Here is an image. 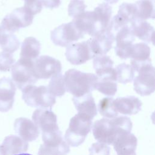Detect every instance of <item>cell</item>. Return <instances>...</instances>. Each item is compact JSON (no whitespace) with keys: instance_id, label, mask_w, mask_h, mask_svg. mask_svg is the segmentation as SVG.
Masks as SVG:
<instances>
[{"instance_id":"6da1fadb","label":"cell","mask_w":155,"mask_h":155,"mask_svg":"<svg viewBox=\"0 0 155 155\" xmlns=\"http://www.w3.org/2000/svg\"><path fill=\"white\" fill-rule=\"evenodd\" d=\"M91 128L96 140L99 142L111 145L119 136L131 133L132 122L129 117L124 116L111 119L103 118L96 120Z\"/></svg>"},{"instance_id":"7a4b0ae2","label":"cell","mask_w":155,"mask_h":155,"mask_svg":"<svg viewBox=\"0 0 155 155\" xmlns=\"http://www.w3.org/2000/svg\"><path fill=\"white\" fill-rule=\"evenodd\" d=\"M66 91L74 97L90 93L96 89L97 77L93 73H84L76 69H70L64 75Z\"/></svg>"},{"instance_id":"3957f363","label":"cell","mask_w":155,"mask_h":155,"mask_svg":"<svg viewBox=\"0 0 155 155\" xmlns=\"http://www.w3.org/2000/svg\"><path fill=\"white\" fill-rule=\"evenodd\" d=\"M92 119L87 114L78 113L70 122L64 140L69 146L78 147L85 140L92 127Z\"/></svg>"},{"instance_id":"277c9868","label":"cell","mask_w":155,"mask_h":155,"mask_svg":"<svg viewBox=\"0 0 155 155\" xmlns=\"http://www.w3.org/2000/svg\"><path fill=\"white\" fill-rule=\"evenodd\" d=\"M131 66L138 75L134 78V90L140 96H148L154 92V68L151 61L136 64L130 62Z\"/></svg>"},{"instance_id":"5b68a950","label":"cell","mask_w":155,"mask_h":155,"mask_svg":"<svg viewBox=\"0 0 155 155\" xmlns=\"http://www.w3.org/2000/svg\"><path fill=\"white\" fill-rule=\"evenodd\" d=\"M22 91L23 100L28 106L32 107L51 108L56 102L55 97L50 93L47 86L28 85Z\"/></svg>"},{"instance_id":"8992f818","label":"cell","mask_w":155,"mask_h":155,"mask_svg":"<svg viewBox=\"0 0 155 155\" xmlns=\"http://www.w3.org/2000/svg\"><path fill=\"white\" fill-rule=\"evenodd\" d=\"M33 61L20 58L12 67V81L21 90L28 85L35 84L38 81L34 71Z\"/></svg>"},{"instance_id":"52a82bcc","label":"cell","mask_w":155,"mask_h":155,"mask_svg":"<svg viewBox=\"0 0 155 155\" xmlns=\"http://www.w3.org/2000/svg\"><path fill=\"white\" fill-rule=\"evenodd\" d=\"M84 37V34L73 21L61 24L51 32V41L56 45L61 47H68L73 42Z\"/></svg>"},{"instance_id":"ba28073f","label":"cell","mask_w":155,"mask_h":155,"mask_svg":"<svg viewBox=\"0 0 155 155\" xmlns=\"http://www.w3.org/2000/svg\"><path fill=\"white\" fill-rule=\"evenodd\" d=\"M33 20L32 15L24 7L15 9L2 19L1 27L7 32L13 33L21 28L31 24Z\"/></svg>"},{"instance_id":"9c48e42d","label":"cell","mask_w":155,"mask_h":155,"mask_svg":"<svg viewBox=\"0 0 155 155\" xmlns=\"http://www.w3.org/2000/svg\"><path fill=\"white\" fill-rule=\"evenodd\" d=\"M34 71L38 79H47L61 73V62L47 55H42L33 61Z\"/></svg>"},{"instance_id":"30bf717a","label":"cell","mask_w":155,"mask_h":155,"mask_svg":"<svg viewBox=\"0 0 155 155\" xmlns=\"http://www.w3.org/2000/svg\"><path fill=\"white\" fill-rule=\"evenodd\" d=\"M136 19V8L134 4L124 2L119 6L117 14L111 19L107 30L114 35L122 27L130 25Z\"/></svg>"},{"instance_id":"8fae6325","label":"cell","mask_w":155,"mask_h":155,"mask_svg":"<svg viewBox=\"0 0 155 155\" xmlns=\"http://www.w3.org/2000/svg\"><path fill=\"white\" fill-rule=\"evenodd\" d=\"M65 54L67 61L74 65L84 64L94 57L91 50L89 39L69 45Z\"/></svg>"},{"instance_id":"7c38bea8","label":"cell","mask_w":155,"mask_h":155,"mask_svg":"<svg viewBox=\"0 0 155 155\" xmlns=\"http://www.w3.org/2000/svg\"><path fill=\"white\" fill-rule=\"evenodd\" d=\"M116 45L114 51L117 56L122 59L130 58L134 36L130 25H127L120 28L115 35Z\"/></svg>"},{"instance_id":"4fadbf2b","label":"cell","mask_w":155,"mask_h":155,"mask_svg":"<svg viewBox=\"0 0 155 155\" xmlns=\"http://www.w3.org/2000/svg\"><path fill=\"white\" fill-rule=\"evenodd\" d=\"M32 119L42 133L59 130L57 124V117L51 109L38 108L33 113Z\"/></svg>"},{"instance_id":"5bb4252c","label":"cell","mask_w":155,"mask_h":155,"mask_svg":"<svg viewBox=\"0 0 155 155\" xmlns=\"http://www.w3.org/2000/svg\"><path fill=\"white\" fill-rule=\"evenodd\" d=\"M115 40V35L110 31L106 30L90 39L91 50L94 56L105 55L112 48Z\"/></svg>"},{"instance_id":"9a60e30c","label":"cell","mask_w":155,"mask_h":155,"mask_svg":"<svg viewBox=\"0 0 155 155\" xmlns=\"http://www.w3.org/2000/svg\"><path fill=\"white\" fill-rule=\"evenodd\" d=\"M16 85L12 79L4 77L0 79V111L10 110L13 105Z\"/></svg>"},{"instance_id":"2e32d148","label":"cell","mask_w":155,"mask_h":155,"mask_svg":"<svg viewBox=\"0 0 155 155\" xmlns=\"http://www.w3.org/2000/svg\"><path fill=\"white\" fill-rule=\"evenodd\" d=\"M15 132L23 140L33 141L36 139L40 131L34 122L25 117H19L15 120L14 123Z\"/></svg>"},{"instance_id":"e0dca14e","label":"cell","mask_w":155,"mask_h":155,"mask_svg":"<svg viewBox=\"0 0 155 155\" xmlns=\"http://www.w3.org/2000/svg\"><path fill=\"white\" fill-rule=\"evenodd\" d=\"M113 107L117 113L125 115H132L137 113L142 107V102L139 98L129 96L117 97L113 101Z\"/></svg>"},{"instance_id":"ac0fdd59","label":"cell","mask_w":155,"mask_h":155,"mask_svg":"<svg viewBox=\"0 0 155 155\" xmlns=\"http://www.w3.org/2000/svg\"><path fill=\"white\" fill-rule=\"evenodd\" d=\"M137 143L136 136L128 133L119 136L112 145L117 155H136Z\"/></svg>"},{"instance_id":"d6986e66","label":"cell","mask_w":155,"mask_h":155,"mask_svg":"<svg viewBox=\"0 0 155 155\" xmlns=\"http://www.w3.org/2000/svg\"><path fill=\"white\" fill-rule=\"evenodd\" d=\"M113 65V61L108 56L97 55L94 57L93 67L97 78H111L117 81L116 72Z\"/></svg>"},{"instance_id":"ffe728a7","label":"cell","mask_w":155,"mask_h":155,"mask_svg":"<svg viewBox=\"0 0 155 155\" xmlns=\"http://www.w3.org/2000/svg\"><path fill=\"white\" fill-rule=\"evenodd\" d=\"M130 26L134 36L147 43L153 42L154 29L150 24L145 21L136 19Z\"/></svg>"},{"instance_id":"44dd1931","label":"cell","mask_w":155,"mask_h":155,"mask_svg":"<svg viewBox=\"0 0 155 155\" xmlns=\"http://www.w3.org/2000/svg\"><path fill=\"white\" fill-rule=\"evenodd\" d=\"M72 101L78 113L87 114L92 119L97 115V107L91 93L73 97Z\"/></svg>"},{"instance_id":"7402d4cb","label":"cell","mask_w":155,"mask_h":155,"mask_svg":"<svg viewBox=\"0 0 155 155\" xmlns=\"http://www.w3.org/2000/svg\"><path fill=\"white\" fill-rule=\"evenodd\" d=\"M2 147L6 155H13L27 151L28 143L19 136L10 135L4 139Z\"/></svg>"},{"instance_id":"603a6c76","label":"cell","mask_w":155,"mask_h":155,"mask_svg":"<svg viewBox=\"0 0 155 155\" xmlns=\"http://www.w3.org/2000/svg\"><path fill=\"white\" fill-rule=\"evenodd\" d=\"M41 44L35 38H26L21 45L20 58L35 61L39 55Z\"/></svg>"},{"instance_id":"cb8c5ba5","label":"cell","mask_w":155,"mask_h":155,"mask_svg":"<svg viewBox=\"0 0 155 155\" xmlns=\"http://www.w3.org/2000/svg\"><path fill=\"white\" fill-rule=\"evenodd\" d=\"M93 11L96 15L100 33L105 31L111 21L112 14L111 6L108 3H102L96 7Z\"/></svg>"},{"instance_id":"d4e9b609","label":"cell","mask_w":155,"mask_h":155,"mask_svg":"<svg viewBox=\"0 0 155 155\" xmlns=\"http://www.w3.org/2000/svg\"><path fill=\"white\" fill-rule=\"evenodd\" d=\"M136 19L145 21L154 18V0H139L134 3Z\"/></svg>"},{"instance_id":"484cf974","label":"cell","mask_w":155,"mask_h":155,"mask_svg":"<svg viewBox=\"0 0 155 155\" xmlns=\"http://www.w3.org/2000/svg\"><path fill=\"white\" fill-rule=\"evenodd\" d=\"M150 48L143 42L133 44L131 49L130 58L131 59V62L141 64L151 61Z\"/></svg>"},{"instance_id":"4316f807","label":"cell","mask_w":155,"mask_h":155,"mask_svg":"<svg viewBox=\"0 0 155 155\" xmlns=\"http://www.w3.org/2000/svg\"><path fill=\"white\" fill-rule=\"evenodd\" d=\"M70 151L69 145L64 140L54 144H42L39 149V155H66Z\"/></svg>"},{"instance_id":"83f0119b","label":"cell","mask_w":155,"mask_h":155,"mask_svg":"<svg viewBox=\"0 0 155 155\" xmlns=\"http://www.w3.org/2000/svg\"><path fill=\"white\" fill-rule=\"evenodd\" d=\"M114 69L116 72L117 81L118 82L125 84L134 79L135 71L131 65L122 63L117 65Z\"/></svg>"},{"instance_id":"f1b7e54d","label":"cell","mask_w":155,"mask_h":155,"mask_svg":"<svg viewBox=\"0 0 155 155\" xmlns=\"http://www.w3.org/2000/svg\"><path fill=\"white\" fill-rule=\"evenodd\" d=\"M116 82V81L110 78H97L96 89L106 96H113L117 91V85Z\"/></svg>"},{"instance_id":"f546056e","label":"cell","mask_w":155,"mask_h":155,"mask_svg":"<svg viewBox=\"0 0 155 155\" xmlns=\"http://www.w3.org/2000/svg\"><path fill=\"white\" fill-rule=\"evenodd\" d=\"M47 87L50 93L54 97L63 96L66 92V89L64 77L62 74L60 73L52 77Z\"/></svg>"},{"instance_id":"4dcf8cb0","label":"cell","mask_w":155,"mask_h":155,"mask_svg":"<svg viewBox=\"0 0 155 155\" xmlns=\"http://www.w3.org/2000/svg\"><path fill=\"white\" fill-rule=\"evenodd\" d=\"M113 101L112 97H105L99 101L98 111L102 116L111 119L117 116L118 113L113 107Z\"/></svg>"},{"instance_id":"1f68e13d","label":"cell","mask_w":155,"mask_h":155,"mask_svg":"<svg viewBox=\"0 0 155 155\" xmlns=\"http://www.w3.org/2000/svg\"><path fill=\"white\" fill-rule=\"evenodd\" d=\"M19 45L20 42L16 36L8 32L5 33L0 43L1 47L3 51L11 54L19 48Z\"/></svg>"},{"instance_id":"d6a6232c","label":"cell","mask_w":155,"mask_h":155,"mask_svg":"<svg viewBox=\"0 0 155 155\" xmlns=\"http://www.w3.org/2000/svg\"><path fill=\"white\" fill-rule=\"evenodd\" d=\"M87 5L82 0L71 1L68 7V12L70 16L76 18L85 12Z\"/></svg>"},{"instance_id":"836d02e7","label":"cell","mask_w":155,"mask_h":155,"mask_svg":"<svg viewBox=\"0 0 155 155\" xmlns=\"http://www.w3.org/2000/svg\"><path fill=\"white\" fill-rule=\"evenodd\" d=\"M15 61L11 53L4 51L0 52V71H9L12 67Z\"/></svg>"},{"instance_id":"e575fe53","label":"cell","mask_w":155,"mask_h":155,"mask_svg":"<svg viewBox=\"0 0 155 155\" xmlns=\"http://www.w3.org/2000/svg\"><path fill=\"white\" fill-rule=\"evenodd\" d=\"M110 148L104 143L96 142L92 144L89 149L90 155H110Z\"/></svg>"},{"instance_id":"d590c367","label":"cell","mask_w":155,"mask_h":155,"mask_svg":"<svg viewBox=\"0 0 155 155\" xmlns=\"http://www.w3.org/2000/svg\"><path fill=\"white\" fill-rule=\"evenodd\" d=\"M24 7L32 15H35L41 12L42 4L41 0H24Z\"/></svg>"},{"instance_id":"8d00e7d4","label":"cell","mask_w":155,"mask_h":155,"mask_svg":"<svg viewBox=\"0 0 155 155\" xmlns=\"http://www.w3.org/2000/svg\"><path fill=\"white\" fill-rule=\"evenodd\" d=\"M42 4L46 8L51 9L58 7L61 4V0H41Z\"/></svg>"},{"instance_id":"74e56055","label":"cell","mask_w":155,"mask_h":155,"mask_svg":"<svg viewBox=\"0 0 155 155\" xmlns=\"http://www.w3.org/2000/svg\"><path fill=\"white\" fill-rule=\"evenodd\" d=\"M6 32L7 31H5L0 25V43H1V42L2 41V38L4 37V36Z\"/></svg>"},{"instance_id":"f35d334b","label":"cell","mask_w":155,"mask_h":155,"mask_svg":"<svg viewBox=\"0 0 155 155\" xmlns=\"http://www.w3.org/2000/svg\"><path fill=\"white\" fill-rule=\"evenodd\" d=\"M0 155H6L2 145H0Z\"/></svg>"},{"instance_id":"ab89813d","label":"cell","mask_w":155,"mask_h":155,"mask_svg":"<svg viewBox=\"0 0 155 155\" xmlns=\"http://www.w3.org/2000/svg\"><path fill=\"white\" fill-rule=\"evenodd\" d=\"M106 2H108V3H110V4H114L116 2H117L119 0H104Z\"/></svg>"},{"instance_id":"60d3db41","label":"cell","mask_w":155,"mask_h":155,"mask_svg":"<svg viewBox=\"0 0 155 155\" xmlns=\"http://www.w3.org/2000/svg\"><path fill=\"white\" fill-rule=\"evenodd\" d=\"M16 155H31V154H28V153H22V154H16Z\"/></svg>"}]
</instances>
